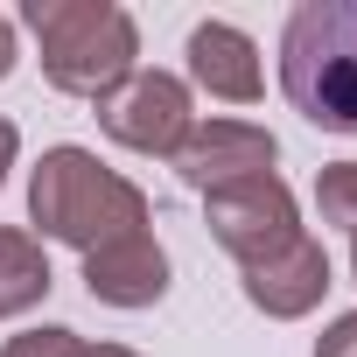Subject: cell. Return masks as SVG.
<instances>
[{
    "label": "cell",
    "mask_w": 357,
    "mask_h": 357,
    "mask_svg": "<svg viewBox=\"0 0 357 357\" xmlns=\"http://www.w3.org/2000/svg\"><path fill=\"white\" fill-rule=\"evenodd\" d=\"M273 161H280V140L266 126H252V119H204L175 147V175H183L197 197L231 190L245 175H273Z\"/></svg>",
    "instance_id": "cell-6"
},
{
    "label": "cell",
    "mask_w": 357,
    "mask_h": 357,
    "mask_svg": "<svg viewBox=\"0 0 357 357\" xmlns=\"http://www.w3.org/2000/svg\"><path fill=\"white\" fill-rule=\"evenodd\" d=\"M15 56H22V50H15V22H8V15H0V77H8V70H15Z\"/></svg>",
    "instance_id": "cell-15"
},
{
    "label": "cell",
    "mask_w": 357,
    "mask_h": 357,
    "mask_svg": "<svg viewBox=\"0 0 357 357\" xmlns=\"http://www.w3.org/2000/svg\"><path fill=\"white\" fill-rule=\"evenodd\" d=\"M15 147H22V133H15V119H0V183H8V168H15Z\"/></svg>",
    "instance_id": "cell-14"
},
{
    "label": "cell",
    "mask_w": 357,
    "mask_h": 357,
    "mask_svg": "<svg viewBox=\"0 0 357 357\" xmlns=\"http://www.w3.org/2000/svg\"><path fill=\"white\" fill-rule=\"evenodd\" d=\"M84 287L105 308H154L168 294V252L154 245V231H133L119 245L84 252Z\"/></svg>",
    "instance_id": "cell-8"
},
{
    "label": "cell",
    "mask_w": 357,
    "mask_h": 357,
    "mask_svg": "<svg viewBox=\"0 0 357 357\" xmlns=\"http://www.w3.org/2000/svg\"><path fill=\"white\" fill-rule=\"evenodd\" d=\"M322 294H329V252H322V238H308V231H301L287 252L245 266V301H252L259 315H273V322H301Z\"/></svg>",
    "instance_id": "cell-7"
},
{
    "label": "cell",
    "mask_w": 357,
    "mask_h": 357,
    "mask_svg": "<svg viewBox=\"0 0 357 357\" xmlns=\"http://www.w3.org/2000/svg\"><path fill=\"white\" fill-rule=\"evenodd\" d=\"M29 225L56 245H77V252H98V245H119L133 231H147V197L112 175L98 154L84 147H50L29 175Z\"/></svg>",
    "instance_id": "cell-1"
},
{
    "label": "cell",
    "mask_w": 357,
    "mask_h": 357,
    "mask_svg": "<svg viewBox=\"0 0 357 357\" xmlns=\"http://www.w3.org/2000/svg\"><path fill=\"white\" fill-rule=\"evenodd\" d=\"M280 91L308 126L357 140V0H301L287 15Z\"/></svg>",
    "instance_id": "cell-2"
},
{
    "label": "cell",
    "mask_w": 357,
    "mask_h": 357,
    "mask_svg": "<svg viewBox=\"0 0 357 357\" xmlns=\"http://www.w3.org/2000/svg\"><path fill=\"white\" fill-rule=\"evenodd\" d=\"M204 225L238 266H259V259H273V252H287L301 238V211H294V190L280 175H245L231 190H211Z\"/></svg>",
    "instance_id": "cell-4"
},
{
    "label": "cell",
    "mask_w": 357,
    "mask_h": 357,
    "mask_svg": "<svg viewBox=\"0 0 357 357\" xmlns=\"http://www.w3.org/2000/svg\"><path fill=\"white\" fill-rule=\"evenodd\" d=\"M50 287H56V273H50L43 238H36V231H15V225H0V322H8V315H29Z\"/></svg>",
    "instance_id": "cell-10"
},
{
    "label": "cell",
    "mask_w": 357,
    "mask_h": 357,
    "mask_svg": "<svg viewBox=\"0 0 357 357\" xmlns=\"http://www.w3.org/2000/svg\"><path fill=\"white\" fill-rule=\"evenodd\" d=\"M315 211H322V225L357 238V161H329L315 175Z\"/></svg>",
    "instance_id": "cell-11"
},
{
    "label": "cell",
    "mask_w": 357,
    "mask_h": 357,
    "mask_svg": "<svg viewBox=\"0 0 357 357\" xmlns=\"http://www.w3.org/2000/svg\"><path fill=\"white\" fill-rule=\"evenodd\" d=\"M190 77H197L211 98H225V105H252L259 84H266L252 36L231 29V22H204V29L190 36Z\"/></svg>",
    "instance_id": "cell-9"
},
{
    "label": "cell",
    "mask_w": 357,
    "mask_h": 357,
    "mask_svg": "<svg viewBox=\"0 0 357 357\" xmlns=\"http://www.w3.org/2000/svg\"><path fill=\"white\" fill-rule=\"evenodd\" d=\"M350 273H357V238H350Z\"/></svg>",
    "instance_id": "cell-17"
},
{
    "label": "cell",
    "mask_w": 357,
    "mask_h": 357,
    "mask_svg": "<svg viewBox=\"0 0 357 357\" xmlns=\"http://www.w3.org/2000/svg\"><path fill=\"white\" fill-rule=\"evenodd\" d=\"M36 50H43V77L70 98H105L119 91L140 63V29L126 8H112V0H29L22 8Z\"/></svg>",
    "instance_id": "cell-3"
},
{
    "label": "cell",
    "mask_w": 357,
    "mask_h": 357,
    "mask_svg": "<svg viewBox=\"0 0 357 357\" xmlns=\"http://www.w3.org/2000/svg\"><path fill=\"white\" fill-rule=\"evenodd\" d=\"M315 357H357V308H350V315H336V322L322 329Z\"/></svg>",
    "instance_id": "cell-13"
},
{
    "label": "cell",
    "mask_w": 357,
    "mask_h": 357,
    "mask_svg": "<svg viewBox=\"0 0 357 357\" xmlns=\"http://www.w3.org/2000/svg\"><path fill=\"white\" fill-rule=\"evenodd\" d=\"M84 350V336L77 329H63V322H43V329H22V336H8V350L0 357H77Z\"/></svg>",
    "instance_id": "cell-12"
},
{
    "label": "cell",
    "mask_w": 357,
    "mask_h": 357,
    "mask_svg": "<svg viewBox=\"0 0 357 357\" xmlns=\"http://www.w3.org/2000/svg\"><path fill=\"white\" fill-rule=\"evenodd\" d=\"M98 126L133 154H168L175 161V147L197 126V105H190V84L175 70H133L119 91L98 98Z\"/></svg>",
    "instance_id": "cell-5"
},
{
    "label": "cell",
    "mask_w": 357,
    "mask_h": 357,
    "mask_svg": "<svg viewBox=\"0 0 357 357\" xmlns=\"http://www.w3.org/2000/svg\"><path fill=\"white\" fill-rule=\"evenodd\" d=\"M77 357H133V350H126V343H84Z\"/></svg>",
    "instance_id": "cell-16"
}]
</instances>
